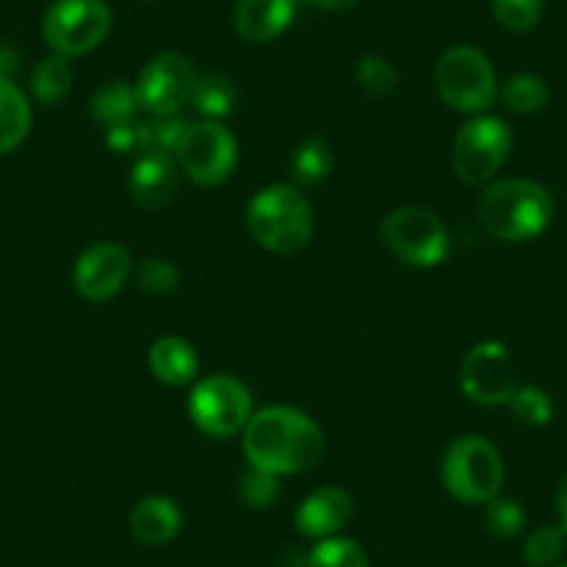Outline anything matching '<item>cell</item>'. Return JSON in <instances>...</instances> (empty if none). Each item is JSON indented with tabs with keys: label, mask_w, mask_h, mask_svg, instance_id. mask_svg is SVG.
<instances>
[{
	"label": "cell",
	"mask_w": 567,
	"mask_h": 567,
	"mask_svg": "<svg viewBox=\"0 0 567 567\" xmlns=\"http://www.w3.org/2000/svg\"><path fill=\"white\" fill-rule=\"evenodd\" d=\"M245 456L250 467L270 476H296L320 465L326 437L309 414L292 406H267L245 425Z\"/></svg>",
	"instance_id": "1"
},
{
	"label": "cell",
	"mask_w": 567,
	"mask_h": 567,
	"mask_svg": "<svg viewBox=\"0 0 567 567\" xmlns=\"http://www.w3.org/2000/svg\"><path fill=\"white\" fill-rule=\"evenodd\" d=\"M478 220L504 243H526L539 237L554 220V198L548 189L528 178H506L484 189Z\"/></svg>",
	"instance_id": "2"
},
{
	"label": "cell",
	"mask_w": 567,
	"mask_h": 567,
	"mask_svg": "<svg viewBox=\"0 0 567 567\" xmlns=\"http://www.w3.org/2000/svg\"><path fill=\"white\" fill-rule=\"evenodd\" d=\"M245 220L250 237L272 254H298L312 239V206L301 189L287 184H272L256 193Z\"/></svg>",
	"instance_id": "3"
},
{
	"label": "cell",
	"mask_w": 567,
	"mask_h": 567,
	"mask_svg": "<svg viewBox=\"0 0 567 567\" xmlns=\"http://www.w3.org/2000/svg\"><path fill=\"white\" fill-rule=\"evenodd\" d=\"M443 482L462 504H487L501 493L504 462L487 437H460L443 460Z\"/></svg>",
	"instance_id": "4"
},
{
	"label": "cell",
	"mask_w": 567,
	"mask_h": 567,
	"mask_svg": "<svg viewBox=\"0 0 567 567\" xmlns=\"http://www.w3.org/2000/svg\"><path fill=\"white\" fill-rule=\"evenodd\" d=\"M437 92L454 112L476 114L495 101V70L478 48L456 45L440 56L434 70Z\"/></svg>",
	"instance_id": "5"
},
{
	"label": "cell",
	"mask_w": 567,
	"mask_h": 567,
	"mask_svg": "<svg viewBox=\"0 0 567 567\" xmlns=\"http://www.w3.org/2000/svg\"><path fill=\"white\" fill-rule=\"evenodd\" d=\"M112 31V12L103 0H56L42 20L48 48L64 59L95 51Z\"/></svg>",
	"instance_id": "6"
},
{
	"label": "cell",
	"mask_w": 567,
	"mask_h": 567,
	"mask_svg": "<svg viewBox=\"0 0 567 567\" xmlns=\"http://www.w3.org/2000/svg\"><path fill=\"white\" fill-rule=\"evenodd\" d=\"M381 243L409 267H434L449 256V231L434 212L406 206L381 223Z\"/></svg>",
	"instance_id": "7"
},
{
	"label": "cell",
	"mask_w": 567,
	"mask_h": 567,
	"mask_svg": "<svg viewBox=\"0 0 567 567\" xmlns=\"http://www.w3.org/2000/svg\"><path fill=\"white\" fill-rule=\"evenodd\" d=\"M254 414V401L243 381L209 375L189 392V417L209 437H234Z\"/></svg>",
	"instance_id": "8"
},
{
	"label": "cell",
	"mask_w": 567,
	"mask_h": 567,
	"mask_svg": "<svg viewBox=\"0 0 567 567\" xmlns=\"http://www.w3.org/2000/svg\"><path fill=\"white\" fill-rule=\"evenodd\" d=\"M176 162L189 182L200 187H217L237 167V140L217 120L187 125L178 142Z\"/></svg>",
	"instance_id": "9"
},
{
	"label": "cell",
	"mask_w": 567,
	"mask_h": 567,
	"mask_svg": "<svg viewBox=\"0 0 567 567\" xmlns=\"http://www.w3.org/2000/svg\"><path fill=\"white\" fill-rule=\"evenodd\" d=\"M509 151V125L498 117H476L456 134L454 173L471 187L487 184L504 167Z\"/></svg>",
	"instance_id": "10"
},
{
	"label": "cell",
	"mask_w": 567,
	"mask_h": 567,
	"mask_svg": "<svg viewBox=\"0 0 567 567\" xmlns=\"http://www.w3.org/2000/svg\"><path fill=\"white\" fill-rule=\"evenodd\" d=\"M195 84H198V73L184 53H159L142 68L136 97H140V106L148 109L154 117H171L193 101Z\"/></svg>",
	"instance_id": "11"
},
{
	"label": "cell",
	"mask_w": 567,
	"mask_h": 567,
	"mask_svg": "<svg viewBox=\"0 0 567 567\" xmlns=\"http://www.w3.org/2000/svg\"><path fill=\"white\" fill-rule=\"evenodd\" d=\"M460 384L471 401L484 403V406L509 403V398L517 392L515 359L501 342H482L462 362Z\"/></svg>",
	"instance_id": "12"
},
{
	"label": "cell",
	"mask_w": 567,
	"mask_h": 567,
	"mask_svg": "<svg viewBox=\"0 0 567 567\" xmlns=\"http://www.w3.org/2000/svg\"><path fill=\"white\" fill-rule=\"evenodd\" d=\"M131 272V254L117 243L92 245L73 267L75 292L86 301H109L123 290Z\"/></svg>",
	"instance_id": "13"
},
{
	"label": "cell",
	"mask_w": 567,
	"mask_h": 567,
	"mask_svg": "<svg viewBox=\"0 0 567 567\" xmlns=\"http://www.w3.org/2000/svg\"><path fill=\"white\" fill-rule=\"evenodd\" d=\"M178 193V171L171 154L162 151H148L140 154V162L131 173V198L142 206V209H165L173 204Z\"/></svg>",
	"instance_id": "14"
},
{
	"label": "cell",
	"mask_w": 567,
	"mask_h": 567,
	"mask_svg": "<svg viewBox=\"0 0 567 567\" xmlns=\"http://www.w3.org/2000/svg\"><path fill=\"white\" fill-rule=\"evenodd\" d=\"M353 498L340 487H320L298 506L296 526L303 537L326 539L351 523Z\"/></svg>",
	"instance_id": "15"
},
{
	"label": "cell",
	"mask_w": 567,
	"mask_h": 567,
	"mask_svg": "<svg viewBox=\"0 0 567 567\" xmlns=\"http://www.w3.org/2000/svg\"><path fill=\"white\" fill-rule=\"evenodd\" d=\"M298 0H239L234 12L237 34L248 42H270L296 20Z\"/></svg>",
	"instance_id": "16"
},
{
	"label": "cell",
	"mask_w": 567,
	"mask_h": 567,
	"mask_svg": "<svg viewBox=\"0 0 567 567\" xmlns=\"http://www.w3.org/2000/svg\"><path fill=\"white\" fill-rule=\"evenodd\" d=\"M131 534L145 545H165L182 532V509L171 498H145L128 517Z\"/></svg>",
	"instance_id": "17"
},
{
	"label": "cell",
	"mask_w": 567,
	"mask_h": 567,
	"mask_svg": "<svg viewBox=\"0 0 567 567\" xmlns=\"http://www.w3.org/2000/svg\"><path fill=\"white\" fill-rule=\"evenodd\" d=\"M148 364L151 373L162 384L171 386L193 384L195 375H198V353L182 337H162V340H156L148 353Z\"/></svg>",
	"instance_id": "18"
},
{
	"label": "cell",
	"mask_w": 567,
	"mask_h": 567,
	"mask_svg": "<svg viewBox=\"0 0 567 567\" xmlns=\"http://www.w3.org/2000/svg\"><path fill=\"white\" fill-rule=\"evenodd\" d=\"M31 106L12 79H0V156L9 154L29 136Z\"/></svg>",
	"instance_id": "19"
},
{
	"label": "cell",
	"mask_w": 567,
	"mask_h": 567,
	"mask_svg": "<svg viewBox=\"0 0 567 567\" xmlns=\"http://www.w3.org/2000/svg\"><path fill=\"white\" fill-rule=\"evenodd\" d=\"M140 109V97H136V86L125 84V81H109L101 90L92 95V117L103 125H120L131 123Z\"/></svg>",
	"instance_id": "20"
},
{
	"label": "cell",
	"mask_w": 567,
	"mask_h": 567,
	"mask_svg": "<svg viewBox=\"0 0 567 567\" xmlns=\"http://www.w3.org/2000/svg\"><path fill=\"white\" fill-rule=\"evenodd\" d=\"M70 86H73V70H70L68 59L59 56V53L42 59L31 73V92L45 106H56L59 101H64Z\"/></svg>",
	"instance_id": "21"
},
{
	"label": "cell",
	"mask_w": 567,
	"mask_h": 567,
	"mask_svg": "<svg viewBox=\"0 0 567 567\" xmlns=\"http://www.w3.org/2000/svg\"><path fill=\"white\" fill-rule=\"evenodd\" d=\"M193 103L200 114H206V117H212V120L228 117L234 109V103H237V90H234L231 79L223 73L198 75Z\"/></svg>",
	"instance_id": "22"
},
{
	"label": "cell",
	"mask_w": 567,
	"mask_h": 567,
	"mask_svg": "<svg viewBox=\"0 0 567 567\" xmlns=\"http://www.w3.org/2000/svg\"><path fill=\"white\" fill-rule=\"evenodd\" d=\"M501 101L515 114H537L548 103V86L537 75H512L501 90Z\"/></svg>",
	"instance_id": "23"
},
{
	"label": "cell",
	"mask_w": 567,
	"mask_h": 567,
	"mask_svg": "<svg viewBox=\"0 0 567 567\" xmlns=\"http://www.w3.org/2000/svg\"><path fill=\"white\" fill-rule=\"evenodd\" d=\"M307 567H370V561L357 539L326 537L307 556Z\"/></svg>",
	"instance_id": "24"
},
{
	"label": "cell",
	"mask_w": 567,
	"mask_h": 567,
	"mask_svg": "<svg viewBox=\"0 0 567 567\" xmlns=\"http://www.w3.org/2000/svg\"><path fill=\"white\" fill-rule=\"evenodd\" d=\"M331 173V148L323 140H303L292 154V178L298 184H320Z\"/></svg>",
	"instance_id": "25"
},
{
	"label": "cell",
	"mask_w": 567,
	"mask_h": 567,
	"mask_svg": "<svg viewBox=\"0 0 567 567\" xmlns=\"http://www.w3.org/2000/svg\"><path fill=\"white\" fill-rule=\"evenodd\" d=\"M509 409L517 423L532 425V429L548 425L554 417V401L539 386H517L515 395L509 398Z\"/></svg>",
	"instance_id": "26"
},
{
	"label": "cell",
	"mask_w": 567,
	"mask_h": 567,
	"mask_svg": "<svg viewBox=\"0 0 567 567\" xmlns=\"http://www.w3.org/2000/svg\"><path fill=\"white\" fill-rule=\"evenodd\" d=\"M567 534L561 526H539L528 534L523 545V559L532 567H550L561 554H565Z\"/></svg>",
	"instance_id": "27"
},
{
	"label": "cell",
	"mask_w": 567,
	"mask_h": 567,
	"mask_svg": "<svg viewBox=\"0 0 567 567\" xmlns=\"http://www.w3.org/2000/svg\"><path fill=\"white\" fill-rule=\"evenodd\" d=\"M142 128V154L148 151H162V154L176 156L178 142H182L184 131H187V123H184L178 114H171V117H156L151 123H140Z\"/></svg>",
	"instance_id": "28"
},
{
	"label": "cell",
	"mask_w": 567,
	"mask_h": 567,
	"mask_svg": "<svg viewBox=\"0 0 567 567\" xmlns=\"http://www.w3.org/2000/svg\"><path fill=\"white\" fill-rule=\"evenodd\" d=\"M523 506L512 498H493L484 506V528L498 539H512L523 532Z\"/></svg>",
	"instance_id": "29"
},
{
	"label": "cell",
	"mask_w": 567,
	"mask_h": 567,
	"mask_svg": "<svg viewBox=\"0 0 567 567\" xmlns=\"http://www.w3.org/2000/svg\"><path fill=\"white\" fill-rule=\"evenodd\" d=\"M237 493L243 498V504L250 506V509H267V506H272L278 501L281 487H278V476H270V473L250 467V471H245L239 476Z\"/></svg>",
	"instance_id": "30"
},
{
	"label": "cell",
	"mask_w": 567,
	"mask_h": 567,
	"mask_svg": "<svg viewBox=\"0 0 567 567\" xmlns=\"http://www.w3.org/2000/svg\"><path fill=\"white\" fill-rule=\"evenodd\" d=\"M493 9L498 23L515 34L532 31L543 18V0H493Z\"/></svg>",
	"instance_id": "31"
},
{
	"label": "cell",
	"mask_w": 567,
	"mask_h": 567,
	"mask_svg": "<svg viewBox=\"0 0 567 567\" xmlns=\"http://www.w3.org/2000/svg\"><path fill=\"white\" fill-rule=\"evenodd\" d=\"M357 81L368 95H390L398 86V70L384 56H362L357 64Z\"/></svg>",
	"instance_id": "32"
},
{
	"label": "cell",
	"mask_w": 567,
	"mask_h": 567,
	"mask_svg": "<svg viewBox=\"0 0 567 567\" xmlns=\"http://www.w3.org/2000/svg\"><path fill=\"white\" fill-rule=\"evenodd\" d=\"M136 281H140L142 292H151V296H171L178 287V267L167 259L142 261V267L136 270Z\"/></svg>",
	"instance_id": "33"
},
{
	"label": "cell",
	"mask_w": 567,
	"mask_h": 567,
	"mask_svg": "<svg viewBox=\"0 0 567 567\" xmlns=\"http://www.w3.org/2000/svg\"><path fill=\"white\" fill-rule=\"evenodd\" d=\"M106 142L114 154H142L140 123H136V120H131V123L112 125V128L106 131Z\"/></svg>",
	"instance_id": "34"
},
{
	"label": "cell",
	"mask_w": 567,
	"mask_h": 567,
	"mask_svg": "<svg viewBox=\"0 0 567 567\" xmlns=\"http://www.w3.org/2000/svg\"><path fill=\"white\" fill-rule=\"evenodd\" d=\"M20 68V56L9 45H0V79H12L14 70Z\"/></svg>",
	"instance_id": "35"
},
{
	"label": "cell",
	"mask_w": 567,
	"mask_h": 567,
	"mask_svg": "<svg viewBox=\"0 0 567 567\" xmlns=\"http://www.w3.org/2000/svg\"><path fill=\"white\" fill-rule=\"evenodd\" d=\"M556 515H559V526L567 534V473L561 476L559 489H556Z\"/></svg>",
	"instance_id": "36"
},
{
	"label": "cell",
	"mask_w": 567,
	"mask_h": 567,
	"mask_svg": "<svg viewBox=\"0 0 567 567\" xmlns=\"http://www.w3.org/2000/svg\"><path fill=\"white\" fill-rule=\"evenodd\" d=\"M307 3H312V7L318 9H326V12H346V9L357 7L359 0H307Z\"/></svg>",
	"instance_id": "37"
},
{
	"label": "cell",
	"mask_w": 567,
	"mask_h": 567,
	"mask_svg": "<svg viewBox=\"0 0 567 567\" xmlns=\"http://www.w3.org/2000/svg\"><path fill=\"white\" fill-rule=\"evenodd\" d=\"M556 567H567V561H565V565H556Z\"/></svg>",
	"instance_id": "38"
}]
</instances>
